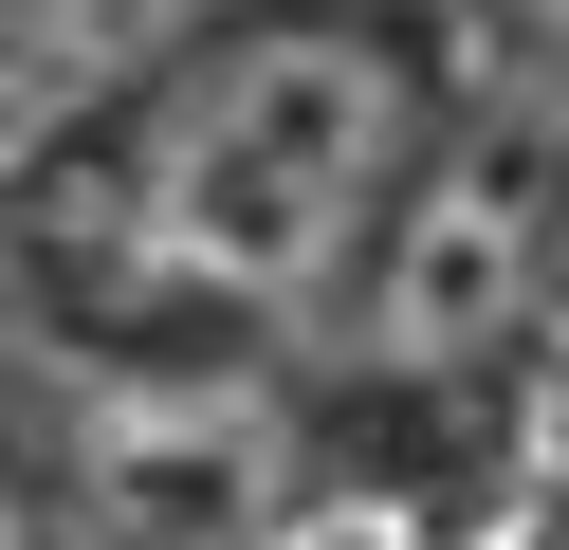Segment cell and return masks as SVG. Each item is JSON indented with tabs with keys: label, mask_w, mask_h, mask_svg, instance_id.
<instances>
[{
	"label": "cell",
	"mask_w": 569,
	"mask_h": 550,
	"mask_svg": "<svg viewBox=\"0 0 569 550\" xmlns=\"http://www.w3.org/2000/svg\"><path fill=\"white\" fill-rule=\"evenodd\" d=\"M459 56L422 0H258L19 147V239L92 349H312L441 129Z\"/></svg>",
	"instance_id": "obj_1"
},
{
	"label": "cell",
	"mask_w": 569,
	"mask_h": 550,
	"mask_svg": "<svg viewBox=\"0 0 569 550\" xmlns=\"http://www.w3.org/2000/svg\"><path fill=\"white\" fill-rule=\"evenodd\" d=\"M551 312H569V92L478 56L422 129L405 202L368 220L312 367L368 403H459V386H515V349Z\"/></svg>",
	"instance_id": "obj_2"
},
{
	"label": "cell",
	"mask_w": 569,
	"mask_h": 550,
	"mask_svg": "<svg viewBox=\"0 0 569 550\" xmlns=\"http://www.w3.org/2000/svg\"><path fill=\"white\" fill-rule=\"evenodd\" d=\"M38 513L56 550H295L312 532V403L258 349H92L56 386Z\"/></svg>",
	"instance_id": "obj_3"
},
{
	"label": "cell",
	"mask_w": 569,
	"mask_h": 550,
	"mask_svg": "<svg viewBox=\"0 0 569 550\" xmlns=\"http://www.w3.org/2000/svg\"><path fill=\"white\" fill-rule=\"evenodd\" d=\"M221 19H258V0H0V166L56 147L74 110H111L129 73H166Z\"/></svg>",
	"instance_id": "obj_4"
},
{
	"label": "cell",
	"mask_w": 569,
	"mask_h": 550,
	"mask_svg": "<svg viewBox=\"0 0 569 550\" xmlns=\"http://www.w3.org/2000/svg\"><path fill=\"white\" fill-rule=\"evenodd\" d=\"M496 459H515V496L569 532V312L515 349V386H496Z\"/></svg>",
	"instance_id": "obj_5"
},
{
	"label": "cell",
	"mask_w": 569,
	"mask_h": 550,
	"mask_svg": "<svg viewBox=\"0 0 569 550\" xmlns=\"http://www.w3.org/2000/svg\"><path fill=\"white\" fill-rule=\"evenodd\" d=\"M478 56L532 73V92H569V0H478Z\"/></svg>",
	"instance_id": "obj_6"
},
{
	"label": "cell",
	"mask_w": 569,
	"mask_h": 550,
	"mask_svg": "<svg viewBox=\"0 0 569 550\" xmlns=\"http://www.w3.org/2000/svg\"><path fill=\"white\" fill-rule=\"evenodd\" d=\"M0 550H56V513H38V459L0 440Z\"/></svg>",
	"instance_id": "obj_7"
}]
</instances>
